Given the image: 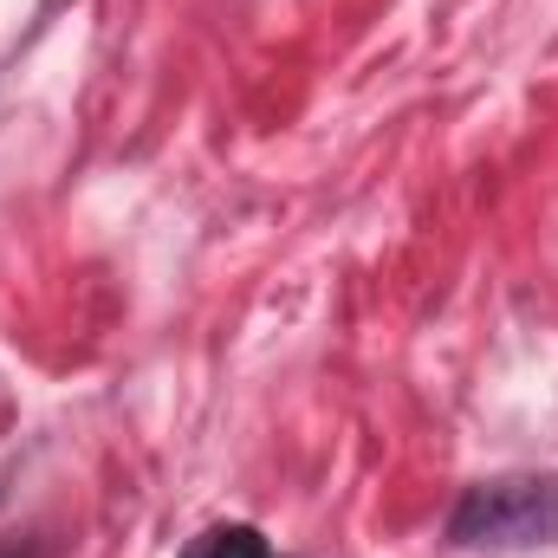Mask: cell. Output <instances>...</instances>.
I'll list each match as a JSON object with an SVG mask.
<instances>
[{"label": "cell", "mask_w": 558, "mask_h": 558, "mask_svg": "<svg viewBox=\"0 0 558 558\" xmlns=\"http://www.w3.org/2000/svg\"><path fill=\"white\" fill-rule=\"evenodd\" d=\"M182 558H274L267 546V533L260 526H247V520H228V526H208V533H195Z\"/></svg>", "instance_id": "2"}, {"label": "cell", "mask_w": 558, "mask_h": 558, "mask_svg": "<svg viewBox=\"0 0 558 558\" xmlns=\"http://www.w3.org/2000/svg\"><path fill=\"white\" fill-rule=\"evenodd\" d=\"M448 546L474 553H526L558 546V474H500L454 500Z\"/></svg>", "instance_id": "1"}, {"label": "cell", "mask_w": 558, "mask_h": 558, "mask_svg": "<svg viewBox=\"0 0 558 558\" xmlns=\"http://www.w3.org/2000/svg\"><path fill=\"white\" fill-rule=\"evenodd\" d=\"M0 558H39V553H20V546H0Z\"/></svg>", "instance_id": "3"}]
</instances>
